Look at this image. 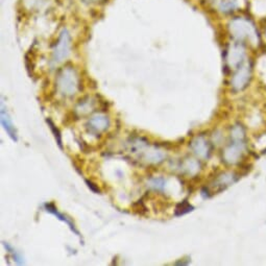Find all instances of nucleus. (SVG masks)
Here are the masks:
<instances>
[{
	"instance_id": "obj_1",
	"label": "nucleus",
	"mask_w": 266,
	"mask_h": 266,
	"mask_svg": "<svg viewBox=\"0 0 266 266\" xmlns=\"http://www.w3.org/2000/svg\"><path fill=\"white\" fill-rule=\"evenodd\" d=\"M228 31L231 37L237 42L253 47L261 43V33L255 20L249 16L237 15L232 17L228 23Z\"/></svg>"
},
{
	"instance_id": "obj_2",
	"label": "nucleus",
	"mask_w": 266,
	"mask_h": 266,
	"mask_svg": "<svg viewBox=\"0 0 266 266\" xmlns=\"http://www.w3.org/2000/svg\"><path fill=\"white\" fill-rule=\"evenodd\" d=\"M248 60V45L233 41L228 46L226 50V62L230 69L235 70Z\"/></svg>"
},
{
	"instance_id": "obj_3",
	"label": "nucleus",
	"mask_w": 266,
	"mask_h": 266,
	"mask_svg": "<svg viewBox=\"0 0 266 266\" xmlns=\"http://www.w3.org/2000/svg\"><path fill=\"white\" fill-rule=\"evenodd\" d=\"M253 76V64L249 59L234 70V74L231 78V86L235 91H242L248 87Z\"/></svg>"
},
{
	"instance_id": "obj_4",
	"label": "nucleus",
	"mask_w": 266,
	"mask_h": 266,
	"mask_svg": "<svg viewBox=\"0 0 266 266\" xmlns=\"http://www.w3.org/2000/svg\"><path fill=\"white\" fill-rule=\"evenodd\" d=\"M71 52V37L67 29H63L60 32L58 42L56 43L52 50L51 62L52 64H60L66 60Z\"/></svg>"
},
{
	"instance_id": "obj_5",
	"label": "nucleus",
	"mask_w": 266,
	"mask_h": 266,
	"mask_svg": "<svg viewBox=\"0 0 266 266\" xmlns=\"http://www.w3.org/2000/svg\"><path fill=\"white\" fill-rule=\"evenodd\" d=\"M78 78L76 70L71 67L64 68L60 71L57 78V85L60 91L65 95H73L77 92Z\"/></svg>"
},
{
	"instance_id": "obj_6",
	"label": "nucleus",
	"mask_w": 266,
	"mask_h": 266,
	"mask_svg": "<svg viewBox=\"0 0 266 266\" xmlns=\"http://www.w3.org/2000/svg\"><path fill=\"white\" fill-rule=\"evenodd\" d=\"M245 149L244 142L233 141L231 145H229L223 152V160L229 164H235L241 159L243 152Z\"/></svg>"
},
{
	"instance_id": "obj_7",
	"label": "nucleus",
	"mask_w": 266,
	"mask_h": 266,
	"mask_svg": "<svg viewBox=\"0 0 266 266\" xmlns=\"http://www.w3.org/2000/svg\"><path fill=\"white\" fill-rule=\"evenodd\" d=\"M191 147L194 154L200 156L202 159H208L210 156V146L208 141L202 136L194 138V140L191 142Z\"/></svg>"
},
{
	"instance_id": "obj_8",
	"label": "nucleus",
	"mask_w": 266,
	"mask_h": 266,
	"mask_svg": "<svg viewBox=\"0 0 266 266\" xmlns=\"http://www.w3.org/2000/svg\"><path fill=\"white\" fill-rule=\"evenodd\" d=\"M240 9L238 0H218L217 11L223 15H233Z\"/></svg>"
},
{
	"instance_id": "obj_9",
	"label": "nucleus",
	"mask_w": 266,
	"mask_h": 266,
	"mask_svg": "<svg viewBox=\"0 0 266 266\" xmlns=\"http://www.w3.org/2000/svg\"><path fill=\"white\" fill-rule=\"evenodd\" d=\"M238 180V175L235 172H223L220 175H218L216 180V185L219 187V191L222 189H226L227 187L231 186Z\"/></svg>"
},
{
	"instance_id": "obj_10",
	"label": "nucleus",
	"mask_w": 266,
	"mask_h": 266,
	"mask_svg": "<svg viewBox=\"0 0 266 266\" xmlns=\"http://www.w3.org/2000/svg\"><path fill=\"white\" fill-rule=\"evenodd\" d=\"M45 208H46L47 211H48V212H50V213H52V214L56 215L60 220H62V221L66 222V223L68 224V226H69V228L71 229V231H73L74 233H76L78 236H79L78 231L77 230L76 226H74V223L71 221L70 218H68V217H67L66 215H64V214L59 213L58 209H57L56 207H54V204H53V203H46V204H45Z\"/></svg>"
},
{
	"instance_id": "obj_11",
	"label": "nucleus",
	"mask_w": 266,
	"mask_h": 266,
	"mask_svg": "<svg viewBox=\"0 0 266 266\" xmlns=\"http://www.w3.org/2000/svg\"><path fill=\"white\" fill-rule=\"evenodd\" d=\"M1 124L4 127V129L6 132H8L10 137L14 140V141H17L18 138H17V133H16V129L15 127H14L12 121L10 120L8 114L5 113L3 107L1 108Z\"/></svg>"
},
{
	"instance_id": "obj_12",
	"label": "nucleus",
	"mask_w": 266,
	"mask_h": 266,
	"mask_svg": "<svg viewBox=\"0 0 266 266\" xmlns=\"http://www.w3.org/2000/svg\"><path fill=\"white\" fill-rule=\"evenodd\" d=\"M89 124H90L91 127L93 129H95V131L101 132V131H105L106 128H108L109 119L106 117V116L96 115V116H94V117H92V119L90 120Z\"/></svg>"
},
{
	"instance_id": "obj_13",
	"label": "nucleus",
	"mask_w": 266,
	"mask_h": 266,
	"mask_svg": "<svg viewBox=\"0 0 266 266\" xmlns=\"http://www.w3.org/2000/svg\"><path fill=\"white\" fill-rule=\"evenodd\" d=\"M193 209H194V207L191 206V204L188 203V201H184L177 204L175 208V211H174V214H175V216H182L184 214H187V213L191 212V211H193Z\"/></svg>"
},
{
	"instance_id": "obj_14",
	"label": "nucleus",
	"mask_w": 266,
	"mask_h": 266,
	"mask_svg": "<svg viewBox=\"0 0 266 266\" xmlns=\"http://www.w3.org/2000/svg\"><path fill=\"white\" fill-rule=\"evenodd\" d=\"M231 137L233 138V141L244 142V139H245V132H244V128H243L241 125H235L233 128H232Z\"/></svg>"
},
{
	"instance_id": "obj_15",
	"label": "nucleus",
	"mask_w": 266,
	"mask_h": 266,
	"mask_svg": "<svg viewBox=\"0 0 266 266\" xmlns=\"http://www.w3.org/2000/svg\"><path fill=\"white\" fill-rule=\"evenodd\" d=\"M46 122L47 124H48L50 129L52 131L53 135H54V138H56L57 142H58V144L60 146V148H62L63 149V142H62V136H61V132H60V129L56 126V125L53 124V122L50 120V119H46Z\"/></svg>"
},
{
	"instance_id": "obj_16",
	"label": "nucleus",
	"mask_w": 266,
	"mask_h": 266,
	"mask_svg": "<svg viewBox=\"0 0 266 266\" xmlns=\"http://www.w3.org/2000/svg\"><path fill=\"white\" fill-rule=\"evenodd\" d=\"M200 167H201L200 162H197L196 160L190 159L187 162V170H188V172L191 173V174H194V173H196L197 172H199Z\"/></svg>"
},
{
	"instance_id": "obj_17",
	"label": "nucleus",
	"mask_w": 266,
	"mask_h": 266,
	"mask_svg": "<svg viewBox=\"0 0 266 266\" xmlns=\"http://www.w3.org/2000/svg\"><path fill=\"white\" fill-rule=\"evenodd\" d=\"M86 183H87L88 187L90 188V189L93 191V192H96V193H99V192H100L99 189H98V187H97L96 185H95L94 183H92L91 181H88V180H86Z\"/></svg>"
},
{
	"instance_id": "obj_18",
	"label": "nucleus",
	"mask_w": 266,
	"mask_h": 266,
	"mask_svg": "<svg viewBox=\"0 0 266 266\" xmlns=\"http://www.w3.org/2000/svg\"><path fill=\"white\" fill-rule=\"evenodd\" d=\"M85 1H88V2H96V1H99V0H85Z\"/></svg>"
},
{
	"instance_id": "obj_19",
	"label": "nucleus",
	"mask_w": 266,
	"mask_h": 266,
	"mask_svg": "<svg viewBox=\"0 0 266 266\" xmlns=\"http://www.w3.org/2000/svg\"><path fill=\"white\" fill-rule=\"evenodd\" d=\"M211 1H216V2H217V1H218V0H211Z\"/></svg>"
},
{
	"instance_id": "obj_20",
	"label": "nucleus",
	"mask_w": 266,
	"mask_h": 266,
	"mask_svg": "<svg viewBox=\"0 0 266 266\" xmlns=\"http://www.w3.org/2000/svg\"><path fill=\"white\" fill-rule=\"evenodd\" d=\"M264 35L266 36V30H265V31H264Z\"/></svg>"
}]
</instances>
